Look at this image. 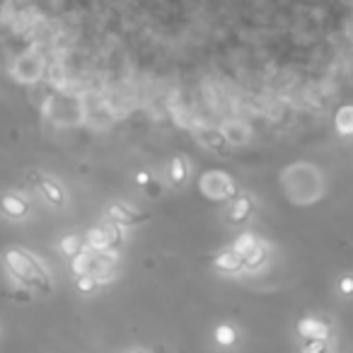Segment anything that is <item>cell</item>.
<instances>
[{"mask_svg":"<svg viewBox=\"0 0 353 353\" xmlns=\"http://www.w3.org/2000/svg\"><path fill=\"white\" fill-rule=\"evenodd\" d=\"M107 218L112 220L117 228H131V226H141L143 220H148L143 213H138V210H134L131 206L126 204H112L107 208Z\"/></svg>","mask_w":353,"mask_h":353,"instance_id":"obj_1","label":"cell"},{"mask_svg":"<svg viewBox=\"0 0 353 353\" xmlns=\"http://www.w3.org/2000/svg\"><path fill=\"white\" fill-rule=\"evenodd\" d=\"M269 256H271V247H269L267 240L256 237L254 247L242 256V271H259L261 267H267Z\"/></svg>","mask_w":353,"mask_h":353,"instance_id":"obj_2","label":"cell"},{"mask_svg":"<svg viewBox=\"0 0 353 353\" xmlns=\"http://www.w3.org/2000/svg\"><path fill=\"white\" fill-rule=\"evenodd\" d=\"M297 334H300L305 341L329 343V334H332V329H329V324L322 322V319L305 317V319H300V324H297Z\"/></svg>","mask_w":353,"mask_h":353,"instance_id":"obj_3","label":"cell"},{"mask_svg":"<svg viewBox=\"0 0 353 353\" xmlns=\"http://www.w3.org/2000/svg\"><path fill=\"white\" fill-rule=\"evenodd\" d=\"M254 208H256V204L249 194L235 196L230 208H228V220H230L232 226H242V223H247V220L254 215Z\"/></svg>","mask_w":353,"mask_h":353,"instance_id":"obj_4","label":"cell"},{"mask_svg":"<svg viewBox=\"0 0 353 353\" xmlns=\"http://www.w3.org/2000/svg\"><path fill=\"white\" fill-rule=\"evenodd\" d=\"M167 177H169V184L172 186H184L186 182H189V162H186L182 155H177V158H172V162H169V169H167Z\"/></svg>","mask_w":353,"mask_h":353,"instance_id":"obj_5","label":"cell"},{"mask_svg":"<svg viewBox=\"0 0 353 353\" xmlns=\"http://www.w3.org/2000/svg\"><path fill=\"white\" fill-rule=\"evenodd\" d=\"M215 269H218V271H223V273L242 271V261H240V256H237V252L232 249V247H226V249L215 256Z\"/></svg>","mask_w":353,"mask_h":353,"instance_id":"obj_6","label":"cell"},{"mask_svg":"<svg viewBox=\"0 0 353 353\" xmlns=\"http://www.w3.org/2000/svg\"><path fill=\"white\" fill-rule=\"evenodd\" d=\"M223 138L240 145V143H247V141H249V131H247L242 123L232 121V123H226V126H223Z\"/></svg>","mask_w":353,"mask_h":353,"instance_id":"obj_7","label":"cell"},{"mask_svg":"<svg viewBox=\"0 0 353 353\" xmlns=\"http://www.w3.org/2000/svg\"><path fill=\"white\" fill-rule=\"evenodd\" d=\"M337 131L341 136H351L353 134V104L339 109V114H337Z\"/></svg>","mask_w":353,"mask_h":353,"instance_id":"obj_8","label":"cell"},{"mask_svg":"<svg viewBox=\"0 0 353 353\" xmlns=\"http://www.w3.org/2000/svg\"><path fill=\"white\" fill-rule=\"evenodd\" d=\"M215 341H218L220 346H226V348L235 346V343H237L235 327H230V324H220V327L215 329Z\"/></svg>","mask_w":353,"mask_h":353,"instance_id":"obj_9","label":"cell"},{"mask_svg":"<svg viewBox=\"0 0 353 353\" xmlns=\"http://www.w3.org/2000/svg\"><path fill=\"white\" fill-rule=\"evenodd\" d=\"M339 293L343 297H353V273H346V276L339 278Z\"/></svg>","mask_w":353,"mask_h":353,"instance_id":"obj_10","label":"cell"},{"mask_svg":"<svg viewBox=\"0 0 353 353\" xmlns=\"http://www.w3.org/2000/svg\"><path fill=\"white\" fill-rule=\"evenodd\" d=\"M63 249L68 252V254H73V256H77L80 254V240L77 237H68V240H63Z\"/></svg>","mask_w":353,"mask_h":353,"instance_id":"obj_11","label":"cell"},{"mask_svg":"<svg viewBox=\"0 0 353 353\" xmlns=\"http://www.w3.org/2000/svg\"><path fill=\"white\" fill-rule=\"evenodd\" d=\"M97 286H99V283L95 281L93 276H80V281H77V288H80V291H87V293L93 291V288H97Z\"/></svg>","mask_w":353,"mask_h":353,"instance_id":"obj_12","label":"cell"},{"mask_svg":"<svg viewBox=\"0 0 353 353\" xmlns=\"http://www.w3.org/2000/svg\"><path fill=\"white\" fill-rule=\"evenodd\" d=\"M136 182H138L141 186H148L150 182H153V177H150V172H145V169H143V172L136 174Z\"/></svg>","mask_w":353,"mask_h":353,"instance_id":"obj_13","label":"cell"},{"mask_svg":"<svg viewBox=\"0 0 353 353\" xmlns=\"http://www.w3.org/2000/svg\"><path fill=\"white\" fill-rule=\"evenodd\" d=\"M128 353H143V351H138V348H134V351H128Z\"/></svg>","mask_w":353,"mask_h":353,"instance_id":"obj_14","label":"cell"}]
</instances>
